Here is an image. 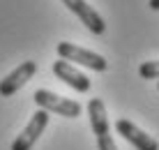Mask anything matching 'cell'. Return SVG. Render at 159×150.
<instances>
[{
	"mask_svg": "<svg viewBox=\"0 0 159 150\" xmlns=\"http://www.w3.org/2000/svg\"><path fill=\"white\" fill-rule=\"evenodd\" d=\"M97 148H99V150H118V146H116V141H113L111 134L97 136Z\"/></svg>",
	"mask_w": 159,
	"mask_h": 150,
	"instance_id": "10",
	"label": "cell"
},
{
	"mask_svg": "<svg viewBox=\"0 0 159 150\" xmlns=\"http://www.w3.org/2000/svg\"><path fill=\"white\" fill-rule=\"evenodd\" d=\"M56 51L60 55V60L83 65V67L92 69V72H106V67H108V63L104 60V55L95 53V51H88V49H81V46H76L72 42H60L56 46Z\"/></svg>",
	"mask_w": 159,
	"mask_h": 150,
	"instance_id": "2",
	"label": "cell"
},
{
	"mask_svg": "<svg viewBox=\"0 0 159 150\" xmlns=\"http://www.w3.org/2000/svg\"><path fill=\"white\" fill-rule=\"evenodd\" d=\"M46 125H48V111L39 109L37 113H32L30 123L23 127V132H21V134L14 138L12 150H30V148L37 143V138H39V136L44 134Z\"/></svg>",
	"mask_w": 159,
	"mask_h": 150,
	"instance_id": "3",
	"label": "cell"
},
{
	"mask_svg": "<svg viewBox=\"0 0 159 150\" xmlns=\"http://www.w3.org/2000/svg\"><path fill=\"white\" fill-rule=\"evenodd\" d=\"M35 104L44 111H48V113H58L62 115V118H79L81 113H83V106H81L79 102H74V99H67V97H60L56 92L51 90H35Z\"/></svg>",
	"mask_w": 159,
	"mask_h": 150,
	"instance_id": "1",
	"label": "cell"
},
{
	"mask_svg": "<svg viewBox=\"0 0 159 150\" xmlns=\"http://www.w3.org/2000/svg\"><path fill=\"white\" fill-rule=\"evenodd\" d=\"M150 9H155V12H157V9H159V0H150Z\"/></svg>",
	"mask_w": 159,
	"mask_h": 150,
	"instance_id": "11",
	"label": "cell"
},
{
	"mask_svg": "<svg viewBox=\"0 0 159 150\" xmlns=\"http://www.w3.org/2000/svg\"><path fill=\"white\" fill-rule=\"evenodd\" d=\"M141 79H159V60H150L139 67Z\"/></svg>",
	"mask_w": 159,
	"mask_h": 150,
	"instance_id": "9",
	"label": "cell"
},
{
	"mask_svg": "<svg viewBox=\"0 0 159 150\" xmlns=\"http://www.w3.org/2000/svg\"><path fill=\"white\" fill-rule=\"evenodd\" d=\"M116 132L125 138V141H129L136 150H159L157 138H152L150 134H145V132L141 129V127H136L131 120L120 118L116 123Z\"/></svg>",
	"mask_w": 159,
	"mask_h": 150,
	"instance_id": "5",
	"label": "cell"
},
{
	"mask_svg": "<svg viewBox=\"0 0 159 150\" xmlns=\"http://www.w3.org/2000/svg\"><path fill=\"white\" fill-rule=\"evenodd\" d=\"M35 72H37V63H32V60L21 63L14 72H9V74L0 81V95L2 97H12L14 92H19L21 88L35 76Z\"/></svg>",
	"mask_w": 159,
	"mask_h": 150,
	"instance_id": "4",
	"label": "cell"
},
{
	"mask_svg": "<svg viewBox=\"0 0 159 150\" xmlns=\"http://www.w3.org/2000/svg\"><path fill=\"white\" fill-rule=\"evenodd\" d=\"M53 74H56L60 81H65L69 88H74L76 92H88L90 90V79H88L83 72L76 69L72 63H67V60H56V63H53Z\"/></svg>",
	"mask_w": 159,
	"mask_h": 150,
	"instance_id": "7",
	"label": "cell"
},
{
	"mask_svg": "<svg viewBox=\"0 0 159 150\" xmlns=\"http://www.w3.org/2000/svg\"><path fill=\"white\" fill-rule=\"evenodd\" d=\"M62 5H67L69 12H74L76 16H79L81 23H83L88 30L92 32V35H104L106 23H104V19L99 16V12H97V9H92L85 0H62Z\"/></svg>",
	"mask_w": 159,
	"mask_h": 150,
	"instance_id": "6",
	"label": "cell"
},
{
	"mask_svg": "<svg viewBox=\"0 0 159 150\" xmlns=\"http://www.w3.org/2000/svg\"><path fill=\"white\" fill-rule=\"evenodd\" d=\"M88 115H90V127L97 136L111 134L108 132V115H106V106L99 97H92L88 102Z\"/></svg>",
	"mask_w": 159,
	"mask_h": 150,
	"instance_id": "8",
	"label": "cell"
}]
</instances>
